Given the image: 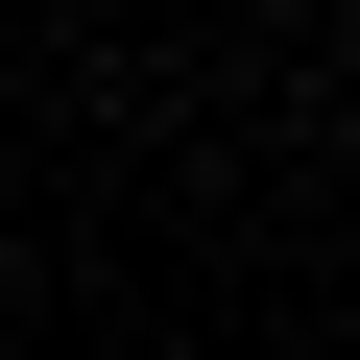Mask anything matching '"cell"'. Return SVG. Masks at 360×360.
I'll return each instance as SVG.
<instances>
[]
</instances>
